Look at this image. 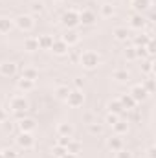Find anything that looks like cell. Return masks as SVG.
I'll list each match as a JSON object with an SVG mask.
<instances>
[{
  "label": "cell",
  "instance_id": "obj_1",
  "mask_svg": "<svg viewBox=\"0 0 156 158\" xmlns=\"http://www.w3.org/2000/svg\"><path fill=\"white\" fill-rule=\"evenodd\" d=\"M99 55L96 53V52H92V50H88V52H83L81 53V57H79V63H81V66L83 68H86V70H94V68H97L99 66Z\"/></svg>",
  "mask_w": 156,
  "mask_h": 158
},
{
  "label": "cell",
  "instance_id": "obj_2",
  "mask_svg": "<svg viewBox=\"0 0 156 158\" xmlns=\"http://www.w3.org/2000/svg\"><path fill=\"white\" fill-rule=\"evenodd\" d=\"M64 101L68 103V107L79 109V107H83V103H84V94H83L79 88H74V90H70V94H68V98H66Z\"/></svg>",
  "mask_w": 156,
  "mask_h": 158
},
{
  "label": "cell",
  "instance_id": "obj_3",
  "mask_svg": "<svg viewBox=\"0 0 156 158\" xmlns=\"http://www.w3.org/2000/svg\"><path fill=\"white\" fill-rule=\"evenodd\" d=\"M15 26L20 30V31H31L33 26H35V20L31 15H20L15 19Z\"/></svg>",
  "mask_w": 156,
  "mask_h": 158
},
{
  "label": "cell",
  "instance_id": "obj_4",
  "mask_svg": "<svg viewBox=\"0 0 156 158\" xmlns=\"http://www.w3.org/2000/svg\"><path fill=\"white\" fill-rule=\"evenodd\" d=\"M9 107L13 112H26L30 105H28V99L24 96H13L9 99Z\"/></svg>",
  "mask_w": 156,
  "mask_h": 158
},
{
  "label": "cell",
  "instance_id": "obj_5",
  "mask_svg": "<svg viewBox=\"0 0 156 158\" xmlns=\"http://www.w3.org/2000/svg\"><path fill=\"white\" fill-rule=\"evenodd\" d=\"M61 20H63V24L68 30H74L76 26H79V13L74 11V9H68V11H64V15H63Z\"/></svg>",
  "mask_w": 156,
  "mask_h": 158
},
{
  "label": "cell",
  "instance_id": "obj_6",
  "mask_svg": "<svg viewBox=\"0 0 156 158\" xmlns=\"http://www.w3.org/2000/svg\"><path fill=\"white\" fill-rule=\"evenodd\" d=\"M17 145L22 147V149H31V147L35 145L33 134H31V132H20V134L17 136Z\"/></svg>",
  "mask_w": 156,
  "mask_h": 158
},
{
  "label": "cell",
  "instance_id": "obj_7",
  "mask_svg": "<svg viewBox=\"0 0 156 158\" xmlns=\"http://www.w3.org/2000/svg\"><path fill=\"white\" fill-rule=\"evenodd\" d=\"M129 96H130L136 103H142V101H145V99H147V96H149V94H147V90H145L142 85H134V86L130 88Z\"/></svg>",
  "mask_w": 156,
  "mask_h": 158
},
{
  "label": "cell",
  "instance_id": "obj_8",
  "mask_svg": "<svg viewBox=\"0 0 156 158\" xmlns=\"http://www.w3.org/2000/svg\"><path fill=\"white\" fill-rule=\"evenodd\" d=\"M55 55H59V57H63V55H66L68 52H70V46L64 42L63 39H53V44H51V48H50Z\"/></svg>",
  "mask_w": 156,
  "mask_h": 158
},
{
  "label": "cell",
  "instance_id": "obj_9",
  "mask_svg": "<svg viewBox=\"0 0 156 158\" xmlns=\"http://www.w3.org/2000/svg\"><path fill=\"white\" fill-rule=\"evenodd\" d=\"M96 20H97V17H96V13L90 11V9H83V11L79 13V24H83V26H94Z\"/></svg>",
  "mask_w": 156,
  "mask_h": 158
},
{
  "label": "cell",
  "instance_id": "obj_10",
  "mask_svg": "<svg viewBox=\"0 0 156 158\" xmlns=\"http://www.w3.org/2000/svg\"><path fill=\"white\" fill-rule=\"evenodd\" d=\"M130 7L134 9V13H145L153 7V0H130Z\"/></svg>",
  "mask_w": 156,
  "mask_h": 158
},
{
  "label": "cell",
  "instance_id": "obj_11",
  "mask_svg": "<svg viewBox=\"0 0 156 158\" xmlns=\"http://www.w3.org/2000/svg\"><path fill=\"white\" fill-rule=\"evenodd\" d=\"M130 28L132 30H145V26H147V19L142 15V13H134L132 17H130Z\"/></svg>",
  "mask_w": 156,
  "mask_h": 158
},
{
  "label": "cell",
  "instance_id": "obj_12",
  "mask_svg": "<svg viewBox=\"0 0 156 158\" xmlns=\"http://www.w3.org/2000/svg\"><path fill=\"white\" fill-rule=\"evenodd\" d=\"M107 147H109L112 153H116V151H119V149H123V138L117 136V134L110 136V138L107 140Z\"/></svg>",
  "mask_w": 156,
  "mask_h": 158
},
{
  "label": "cell",
  "instance_id": "obj_13",
  "mask_svg": "<svg viewBox=\"0 0 156 158\" xmlns=\"http://www.w3.org/2000/svg\"><path fill=\"white\" fill-rule=\"evenodd\" d=\"M17 125H18V131L20 132H33V129H35V121L31 118H26V116L22 119H18Z\"/></svg>",
  "mask_w": 156,
  "mask_h": 158
},
{
  "label": "cell",
  "instance_id": "obj_14",
  "mask_svg": "<svg viewBox=\"0 0 156 158\" xmlns=\"http://www.w3.org/2000/svg\"><path fill=\"white\" fill-rule=\"evenodd\" d=\"M17 64L15 63H2L0 64V74L2 76H6V77H13L15 74H17Z\"/></svg>",
  "mask_w": 156,
  "mask_h": 158
},
{
  "label": "cell",
  "instance_id": "obj_15",
  "mask_svg": "<svg viewBox=\"0 0 156 158\" xmlns=\"http://www.w3.org/2000/svg\"><path fill=\"white\" fill-rule=\"evenodd\" d=\"M112 35H114V39L119 40V42H127V39L130 37V31H129L125 26H117V28H114Z\"/></svg>",
  "mask_w": 156,
  "mask_h": 158
},
{
  "label": "cell",
  "instance_id": "obj_16",
  "mask_svg": "<svg viewBox=\"0 0 156 158\" xmlns=\"http://www.w3.org/2000/svg\"><path fill=\"white\" fill-rule=\"evenodd\" d=\"M119 103H121L123 110H132V109L136 107V101H134L129 94H121V96H119Z\"/></svg>",
  "mask_w": 156,
  "mask_h": 158
},
{
  "label": "cell",
  "instance_id": "obj_17",
  "mask_svg": "<svg viewBox=\"0 0 156 158\" xmlns=\"http://www.w3.org/2000/svg\"><path fill=\"white\" fill-rule=\"evenodd\" d=\"M17 86H18V90H22V92H30V90L35 88V81L26 79V77H20L18 81H17Z\"/></svg>",
  "mask_w": 156,
  "mask_h": 158
},
{
  "label": "cell",
  "instance_id": "obj_18",
  "mask_svg": "<svg viewBox=\"0 0 156 158\" xmlns=\"http://www.w3.org/2000/svg\"><path fill=\"white\" fill-rule=\"evenodd\" d=\"M112 129H114V132H116L117 136H123V134H127V132H129V123H127V121H123V119H117L116 123L112 125Z\"/></svg>",
  "mask_w": 156,
  "mask_h": 158
},
{
  "label": "cell",
  "instance_id": "obj_19",
  "mask_svg": "<svg viewBox=\"0 0 156 158\" xmlns=\"http://www.w3.org/2000/svg\"><path fill=\"white\" fill-rule=\"evenodd\" d=\"M61 39L64 40L68 46H74V44H77V42H79V33H77V31H74V30H70V31H66Z\"/></svg>",
  "mask_w": 156,
  "mask_h": 158
},
{
  "label": "cell",
  "instance_id": "obj_20",
  "mask_svg": "<svg viewBox=\"0 0 156 158\" xmlns=\"http://www.w3.org/2000/svg\"><path fill=\"white\" fill-rule=\"evenodd\" d=\"M37 40H39V50H50L53 44L51 35H40V37H37Z\"/></svg>",
  "mask_w": 156,
  "mask_h": 158
},
{
  "label": "cell",
  "instance_id": "obj_21",
  "mask_svg": "<svg viewBox=\"0 0 156 158\" xmlns=\"http://www.w3.org/2000/svg\"><path fill=\"white\" fill-rule=\"evenodd\" d=\"M57 134L59 136H72L74 134V127L70 123H59L57 125Z\"/></svg>",
  "mask_w": 156,
  "mask_h": 158
},
{
  "label": "cell",
  "instance_id": "obj_22",
  "mask_svg": "<svg viewBox=\"0 0 156 158\" xmlns=\"http://www.w3.org/2000/svg\"><path fill=\"white\" fill-rule=\"evenodd\" d=\"M13 30V20L7 19V17H0V33H9Z\"/></svg>",
  "mask_w": 156,
  "mask_h": 158
},
{
  "label": "cell",
  "instance_id": "obj_23",
  "mask_svg": "<svg viewBox=\"0 0 156 158\" xmlns=\"http://www.w3.org/2000/svg\"><path fill=\"white\" fill-rule=\"evenodd\" d=\"M112 79H116L117 83H127L129 79H130V76H129V72L127 70H114V74H112Z\"/></svg>",
  "mask_w": 156,
  "mask_h": 158
},
{
  "label": "cell",
  "instance_id": "obj_24",
  "mask_svg": "<svg viewBox=\"0 0 156 158\" xmlns=\"http://www.w3.org/2000/svg\"><path fill=\"white\" fill-rule=\"evenodd\" d=\"M22 77L35 81V79L39 77V70H37V68H33V66H26V68L22 70Z\"/></svg>",
  "mask_w": 156,
  "mask_h": 158
},
{
  "label": "cell",
  "instance_id": "obj_25",
  "mask_svg": "<svg viewBox=\"0 0 156 158\" xmlns=\"http://www.w3.org/2000/svg\"><path fill=\"white\" fill-rule=\"evenodd\" d=\"M24 48L28 52H37L39 50V40L35 39V37H28V39L24 40Z\"/></svg>",
  "mask_w": 156,
  "mask_h": 158
},
{
  "label": "cell",
  "instance_id": "obj_26",
  "mask_svg": "<svg viewBox=\"0 0 156 158\" xmlns=\"http://www.w3.org/2000/svg\"><path fill=\"white\" fill-rule=\"evenodd\" d=\"M68 94H70V88H68L66 85H61V86H57V88H55V96H57L59 99H63V101L68 98Z\"/></svg>",
  "mask_w": 156,
  "mask_h": 158
},
{
  "label": "cell",
  "instance_id": "obj_27",
  "mask_svg": "<svg viewBox=\"0 0 156 158\" xmlns=\"http://www.w3.org/2000/svg\"><path fill=\"white\" fill-rule=\"evenodd\" d=\"M109 112H112V114H117V116L123 112V107H121L119 99H114V101H110V103H109Z\"/></svg>",
  "mask_w": 156,
  "mask_h": 158
},
{
  "label": "cell",
  "instance_id": "obj_28",
  "mask_svg": "<svg viewBox=\"0 0 156 158\" xmlns=\"http://www.w3.org/2000/svg\"><path fill=\"white\" fill-rule=\"evenodd\" d=\"M142 68H143V72H149V77H153V72H154V59L149 57V61H145Z\"/></svg>",
  "mask_w": 156,
  "mask_h": 158
},
{
  "label": "cell",
  "instance_id": "obj_29",
  "mask_svg": "<svg viewBox=\"0 0 156 158\" xmlns=\"http://www.w3.org/2000/svg\"><path fill=\"white\" fill-rule=\"evenodd\" d=\"M79 149H81V143L79 142H74V140H70L68 145H66V153H72V155H77Z\"/></svg>",
  "mask_w": 156,
  "mask_h": 158
},
{
  "label": "cell",
  "instance_id": "obj_30",
  "mask_svg": "<svg viewBox=\"0 0 156 158\" xmlns=\"http://www.w3.org/2000/svg\"><path fill=\"white\" fill-rule=\"evenodd\" d=\"M123 55H125V59H127V61H134V59H138V57H136V48H134V46L125 48Z\"/></svg>",
  "mask_w": 156,
  "mask_h": 158
},
{
  "label": "cell",
  "instance_id": "obj_31",
  "mask_svg": "<svg viewBox=\"0 0 156 158\" xmlns=\"http://www.w3.org/2000/svg\"><path fill=\"white\" fill-rule=\"evenodd\" d=\"M101 15L107 17V19L112 17V15H114V7H112V4H103V6H101Z\"/></svg>",
  "mask_w": 156,
  "mask_h": 158
},
{
  "label": "cell",
  "instance_id": "obj_32",
  "mask_svg": "<svg viewBox=\"0 0 156 158\" xmlns=\"http://www.w3.org/2000/svg\"><path fill=\"white\" fill-rule=\"evenodd\" d=\"M88 131H90V134H101L103 132V127L99 123L92 121V123H88Z\"/></svg>",
  "mask_w": 156,
  "mask_h": 158
},
{
  "label": "cell",
  "instance_id": "obj_33",
  "mask_svg": "<svg viewBox=\"0 0 156 158\" xmlns=\"http://www.w3.org/2000/svg\"><path fill=\"white\" fill-rule=\"evenodd\" d=\"M51 155L55 158H63L66 155V147H61V145H55L53 149H51Z\"/></svg>",
  "mask_w": 156,
  "mask_h": 158
},
{
  "label": "cell",
  "instance_id": "obj_34",
  "mask_svg": "<svg viewBox=\"0 0 156 158\" xmlns=\"http://www.w3.org/2000/svg\"><path fill=\"white\" fill-rule=\"evenodd\" d=\"M142 86L147 90V94H153V92H154V79H153V77L145 79V83H143Z\"/></svg>",
  "mask_w": 156,
  "mask_h": 158
},
{
  "label": "cell",
  "instance_id": "obj_35",
  "mask_svg": "<svg viewBox=\"0 0 156 158\" xmlns=\"http://www.w3.org/2000/svg\"><path fill=\"white\" fill-rule=\"evenodd\" d=\"M149 40H153V39H149L145 33H142V37H136V39H134V44H136V46H145Z\"/></svg>",
  "mask_w": 156,
  "mask_h": 158
},
{
  "label": "cell",
  "instance_id": "obj_36",
  "mask_svg": "<svg viewBox=\"0 0 156 158\" xmlns=\"http://www.w3.org/2000/svg\"><path fill=\"white\" fill-rule=\"evenodd\" d=\"M31 11H33L35 15H40V13L44 11V4H42V2H33V4H31Z\"/></svg>",
  "mask_w": 156,
  "mask_h": 158
},
{
  "label": "cell",
  "instance_id": "obj_37",
  "mask_svg": "<svg viewBox=\"0 0 156 158\" xmlns=\"http://www.w3.org/2000/svg\"><path fill=\"white\" fill-rule=\"evenodd\" d=\"M2 156L4 158H18V153L15 149H4L2 151Z\"/></svg>",
  "mask_w": 156,
  "mask_h": 158
},
{
  "label": "cell",
  "instance_id": "obj_38",
  "mask_svg": "<svg viewBox=\"0 0 156 158\" xmlns=\"http://www.w3.org/2000/svg\"><path fill=\"white\" fill-rule=\"evenodd\" d=\"M116 158H132V153H130V151H127V149L123 147V149L116 151Z\"/></svg>",
  "mask_w": 156,
  "mask_h": 158
},
{
  "label": "cell",
  "instance_id": "obj_39",
  "mask_svg": "<svg viewBox=\"0 0 156 158\" xmlns=\"http://www.w3.org/2000/svg\"><path fill=\"white\" fill-rule=\"evenodd\" d=\"M117 119H119V116H117V114H112V112H109V114H107V118H105V121H107V123L112 127V125L116 123Z\"/></svg>",
  "mask_w": 156,
  "mask_h": 158
},
{
  "label": "cell",
  "instance_id": "obj_40",
  "mask_svg": "<svg viewBox=\"0 0 156 158\" xmlns=\"http://www.w3.org/2000/svg\"><path fill=\"white\" fill-rule=\"evenodd\" d=\"M70 140H72V136H59V140H57V145H61V147H66Z\"/></svg>",
  "mask_w": 156,
  "mask_h": 158
},
{
  "label": "cell",
  "instance_id": "obj_41",
  "mask_svg": "<svg viewBox=\"0 0 156 158\" xmlns=\"http://www.w3.org/2000/svg\"><path fill=\"white\" fill-rule=\"evenodd\" d=\"M147 158H156V149H154V145H151V147L147 149Z\"/></svg>",
  "mask_w": 156,
  "mask_h": 158
},
{
  "label": "cell",
  "instance_id": "obj_42",
  "mask_svg": "<svg viewBox=\"0 0 156 158\" xmlns=\"http://www.w3.org/2000/svg\"><path fill=\"white\" fill-rule=\"evenodd\" d=\"M74 85H76V88H79V90H81V86H83V79L77 77L76 81H74Z\"/></svg>",
  "mask_w": 156,
  "mask_h": 158
},
{
  "label": "cell",
  "instance_id": "obj_43",
  "mask_svg": "<svg viewBox=\"0 0 156 158\" xmlns=\"http://www.w3.org/2000/svg\"><path fill=\"white\" fill-rule=\"evenodd\" d=\"M2 121H6V110L4 109H0V123Z\"/></svg>",
  "mask_w": 156,
  "mask_h": 158
},
{
  "label": "cell",
  "instance_id": "obj_44",
  "mask_svg": "<svg viewBox=\"0 0 156 158\" xmlns=\"http://www.w3.org/2000/svg\"><path fill=\"white\" fill-rule=\"evenodd\" d=\"M63 158H77V155H72V153H66Z\"/></svg>",
  "mask_w": 156,
  "mask_h": 158
},
{
  "label": "cell",
  "instance_id": "obj_45",
  "mask_svg": "<svg viewBox=\"0 0 156 158\" xmlns=\"http://www.w3.org/2000/svg\"><path fill=\"white\" fill-rule=\"evenodd\" d=\"M84 119H86L88 123H92V114H86V116H84Z\"/></svg>",
  "mask_w": 156,
  "mask_h": 158
},
{
  "label": "cell",
  "instance_id": "obj_46",
  "mask_svg": "<svg viewBox=\"0 0 156 158\" xmlns=\"http://www.w3.org/2000/svg\"><path fill=\"white\" fill-rule=\"evenodd\" d=\"M0 158H4V156H2V151H0Z\"/></svg>",
  "mask_w": 156,
  "mask_h": 158
}]
</instances>
